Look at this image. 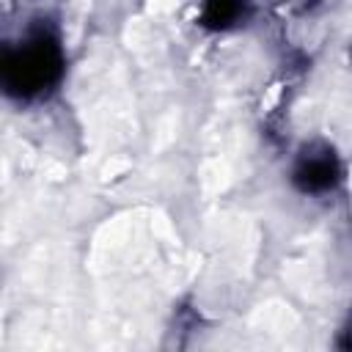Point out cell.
<instances>
[{
  "label": "cell",
  "instance_id": "1",
  "mask_svg": "<svg viewBox=\"0 0 352 352\" xmlns=\"http://www.w3.org/2000/svg\"><path fill=\"white\" fill-rule=\"evenodd\" d=\"M63 77V50L47 30L28 36L3 58V88L16 99H36L52 91Z\"/></svg>",
  "mask_w": 352,
  "mask_h": 352
},
{
  "label": "cell",
  "instance_id": "2",
  "mask_svg": "<svg viewBox=\"0 0 352 352\" xmlns=\"http://www.w3.org/2000/svg\"><path fill=\"white\" fill-rule=\"evenodd\" d=\"M292 179L300 192H311V195L327 192L338 182V160L327 146H308L300 154Z\"/></svg>",
  "mask_w": 352,
  "mask_h": 352
},
{
  "label": "cell",
  "instance_id": "3",
  "mask_svg": "<svg viewBox=\"0 0 352 352\" xmlns=\"http://www.w3.org/2000/svg\"><path fill=\"white\" fill-rule=\"evenodd\" d=\"M248 14V0H204L201 22L212 30H228Z\"/></svg>",
  "mask_w": 352,
  "mask_h": 352
}]
</instances>
